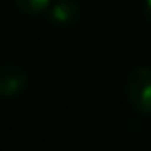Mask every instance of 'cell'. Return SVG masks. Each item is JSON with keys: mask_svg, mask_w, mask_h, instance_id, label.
Segmentation results:
<instances>
[{"mask_svg": "<svg viewBox=\"0 0 151 151\" xmlns=\"http://www.w3.org/2000/svg\"><path fill=\"white\" fill-rule=\"evenodd\" d=\"M144 14L147 17V21L151 23V0H145V6H144Z\"/></svg>", "mask_w": 151, "mask_h": 151, "instance_id": "5b68a950", "label": "cell"}, {"mask_svg": "<svg viewBox=\"0 0 151 151\" xmlns=\"http://www.w3.org/2000/svg\"><path fill=\"white\" fill-rule=\"evenodd\" d=\"M29 88V75L15 63L0 65V98H17Z\"/></svg>", "mask_w": 151, "mask_h": 151, "instance_id": "7a4b0ae2", "label": "cell"}, {"mask_svg": "<svg viewBox=\"0 0 151 151\" xmlns=\"http://www.w3.org/2000/svg\"><path fill=\"white\" fill-rule=\"evenodd\" d=\"M126 98L138 113H151V67H136L126 78Z\"/></svg>", "mask_w": 151, "mask_h": 151, "instance_id": "6da1fadb", "label": "cell"}, {"mask_svg": "<svg viewBox=\"0 0 151 151\" xmlns=\"http://www.w3.org/2000/svg\"><path fill=\"white\" fill-rule=\"evenodd\" d=\"M81 17V6L75 0H59L46 12V19L55 27H71Z\"/></svg>", "mask_w": 151, "mask_h": 151, "instance_id": "3957f363", "label": "cell"}, {"mask_svg": "<svg viewBox=\"0 0 151 151\" xmlns=\"http://www.w3.org/2000/svg\"><path fill=\"white\" fill-rule=\"evenodd\" d=\"M15 6L25 15H42L52 6V0H15Z\"/></svg>", "mask_w": 151, "mask_h": 151, "instance_id": "277c9868", "label": "cell"}]
</instances>
